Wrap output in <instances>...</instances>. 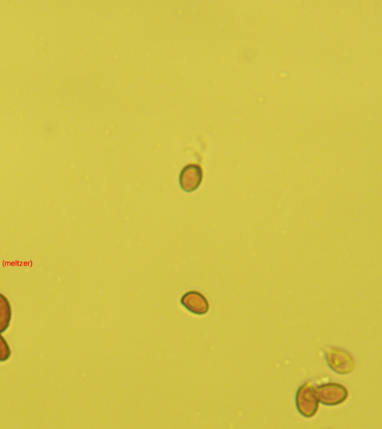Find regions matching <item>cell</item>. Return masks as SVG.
Returning <instances> with one entry per match:
<instances>
[{
  "label": "cell",
  "mask_w": 382,
  "mask_h": 429,
  "mask_svg": "<svg viewBox=\"0 0 382 429\" xmlns=\"http://www.w3.org/2000/svg\"><path fill=\"white\" fill-rule=\"evenodd\" d=\"M328 365L336 373L346 375L355 369V361L348 352L339 348H330L326 352Z\"/></svg>",
  "instance_id": "obj_2"
},
{
  "label": "cell",
  "mask_w": 382,
  "mask_h": 429,
  "mask_svg": "<svg viewBox=\"0 0 382 429\" xmlns=\"http://www.w3.org/2000/svg\"><path fill=\"white\" fill-rule=\"evenodd\" d=\"M295 404L299 412L304 417L311 418L317 414L319 401L316 389L311 383L303 384L295 396Z\"/></svg>",
  "instance_id": "obj_1"
},
{
  "label": "cell",
  "mask_w": 382,
  "mask_h": 429,
  "mask_svg": "<svg viewBox=\"0 0 382 429\" xmlns=\"http://www.w3.org/2000/svg\"><path fill=\"white\" fill-rule=\"evenodd\" d=\"M318 401L327 406H336L343 402L349 396L345 386L338 383H327L316 389Z\"/></svg>",
  "instance_id": "obj_3"
},
{
  "label": "cell",
  "mask_w": 382,
  "mask_h": 429,
  "mask_svg": "<svg viewBox=\"0 0 382 429\" xmlns=\"http://www.w3.org/2000/svg\"><path fill=\"white\" fill-rule=\"evenodd\" d=\"M203 170L201 167L197 165L186 166L180 175V185L187 192H194L201 184Z\"/></svg>",
  "instance_id": "obj_5"
},
{
  "label": "cell",
  "mask_w": 382,
  "mask_h": 429,
  "mask_svg": "<svg viewBox=\"0 0 382 429\" xmlns=\"http://www.w3.org/2000/svg\"><path fill=\"white\" fill-rule=\"evenodd\" d=\"M12 352L5 338L0 335V362H4L10 358Z\"/></svg>",
  "instance_id": "obj_7"
},
{
  "label": "cell",
  "mask_w": 382,
  "mask_h": 429,
  "mask_svg": "<svg viewBox=\"0 0 382 429\" xmlns=\"http://www.w3.org/2000/svg\"><path fill=\"white\" fill-rule=\"evenodd\" d=\"M181 303L190 313L204 316L209 310V303L204 295L197 291H189L181 298Z\"/></svg>",
  "instance_id": "obj_4"
},
{
  "label": "cell",
  "mask_w": 382,
  "mask_h": 429,
  "mask_svg": "<svg viewBox=\"0 0 382 429\" xmlns=\"http://www.w3.org/2000/svg\"><path fill=\"white\" fill-rule=\"evenodd\" d=\"M12 311L10 302L0 293V333L5 332L10 325Z\"/></svg>",
  "instance_id": "obj_6"
}]
</instances>
